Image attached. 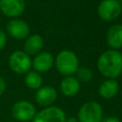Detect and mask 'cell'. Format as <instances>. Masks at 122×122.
I'll return each instance as SVG.
<instances>
[{
    "instance_id": "1",
    "label": "cell",
    "mask_w": 122,
    "mask_h": 122,
    "mask_svg": "<svg viewBox=\"0 0 122 122\" xmlns=\"http://www.w3.org/2000/svg\"><path fill=\"white\" fill-rule=\"evenodd\" d=\"M97 69L106 78H117L122 73V53L112 49L103 51L98 57Z\"/></svg>"
},
{
    "instance_id": "2",
    "label": "cell",
    "mask_w": 122,
    "mask_h": 122,
    "mask_svg": "<svg viewBox=\"0 0 122 122\" xmlns=\"http://www.w3.org/2000/svg\"><path fill=\"white\" fill-rule=\"evenodd\" d=\"M57 71L64 76H71L79 68V60L76 54L70 50L61 51L54 59Z\"/></svg>"
},
{
    "instance_id": "3",
    "label": "cell",
    "mask_w": 122,
    "mask_h": 122,
    "mask_svg": "<svg viewBox=\"0 0 122 122\" xmlns=\"http://www.w3.org/2000/svg\"><path fill=\"white\" fill-rule=\"evenodd\" d=\"M103 118L102 106L96 101L84 103L79 111L77 119L79 122H100Z\"/></svg>"
},
{
    "instance_id": "4",
    "label": "cell",
    "mask_w": 122,
    "mask_h": 122,
    "mask_svg": "<svg viewBox=\"0 0 122 122\" xmlns=\"http://www.w3.org/2000/svg\"><path fill=\"white\" fill-rule=\"evenodd\" d=\"M9 67L17 74H26L31 68V59L24 51H15L9 57Z\"/></svg>"
},
{
    "instance_id": "5",
    "label": "cell",
    "mask_w": 122,
    "mask_h": 122,
    "mask_svg": "<svg viewBox=\"0 0 122 122\" xmlns=\"http://www.w3.org/2000/svg\"><path fill=\"white\" fill-rule=\"evenodd\" d=\"M122 11V5L117 0H102L97 8V13L103 21L111 22L118 18Z\"/></svg>"
},
{
    "instance_id": "6",
    "label": "cell",
    "mask_w": 122,
    "mask_h": 122,
    "mask_svg": "<svg viewBox=\"0 0 122 122\" xmlns=\"http://www.w3.org/2000/svg\"><path fill=\"white\" fill-rule=\"evenodd\" d=\"M12 116L21 122L32 120L36 114V109L32 103L27 100H20L13 104L11 107Z\"/></svg>"
},
{
    "instance_id": "7",
    "label": "cell",
    "mask_w": 122,
    "mask_h": 122,
    "mask_svg": "<svg viewBox=\"0 0 122 122\" xmlns=\"http://www.w3.org/2000/svg\"><path fill=\"white\" fill-rule=\"evenodd\" d=\"M65 112L56 106H50L36 112L32 122H66Z\"/></svg>"
},
{
    "instance_id": "8",
    "label": "cell",
    "mask_w": 122,
    "mask_h": 122,
    "mask_svg": "<svg viewBox=\"0 0 122 122\" xmlns=\"http://www.w3.org/2000/svg\"><path fill=\"white\" fill-rule=\"evenodd\" d=\"M6 30H7L8 34L16 40L26 39L30 35L29 24L19 18L10 19L7 24Z\"/></svg>"
},
{
    "instance_id": "9",
    "label": "cell",
    "mask_w": 122,
    "mask_h": 122,
    "mask_svg": "<svg viewBox=\"0 0 122 122\" xmlns=\"http://www.w3.org/2000/svg\"><path fill=\"white\" fill-rule=\"evenodd\" d=\"M25 0H0V10L10 18H17L25 10Z\"/></svg>"
},
{
    "instance_id": "10",
    "label": "cell",
    "mask_w": 122,
    "mask_h": 122,
    "mask_svg": "<svg viewBox=\"0 0 122 122\" xmlns=\"http://www.w3.org/2000/svg\"><path fill=\"white\" fill-rule=\"evenodd\" d=\"M34 99L39 106L50 107L57 99V92L52 86H42L36 90Z\"/></svg>"
},
{
    "instance_id": "11",
    "label": "cell",
    "mask_w": 122,
    "mask_h": 122,
    "mask_svg": "<svg viewBox=\"0 0 122 122\" xmlns=\"http://www.w3.org/2000/svg\"><path fill=\"white\" fill-rule=\"evenodd\" d=\"M54 64V57L49 51H40L34 55L31 60V67L37 72H46L51 69Z\"/></svg>"
},
{
    "instance_id": "12",
    "label": "cell",
    "mask_w": 122,
    "mask_h": 122,
    "mask_svg": "<svg viewBox=\"0 0 122 122\" xmlns=\"http://www.w3.org/2000/svg\"><path fill=\"white\" fill-rule=\"evenodd\" d=\"M108 46L112 50L122 48V24H115L109 28L106 35Z\"/></svg>"
},
{
    "instance_id": "13",
    "label": "cell",
    "mask_w": 122,
    "mask_h": 122,
    "mask_svg": "<svg viewBox=\"0 0 122 122\" xmlns=\"http://www.w3.org/2000/svg\"><path fill=\"white\" fill-rule=\"evenodd\" d=\"M119 91V84L115 79L107 78L98 87V93L104 99L113 98Z\"/></svg>"
},
{
    "instance_id": "14",
    "label": "cell",
    "mask_w": 122,
    "mask_h": 122,
    "mask_svg": "<svg viewBox=\"0 0 122 122\" xmlns=\"http://www.w3.org/2000/svg\"><path fill=\"white\" fill-rule=\"evenodd\" d=\"M44 46V40L39 34L29 35L24 43V51L29 55H36Z\"/></svg>"
},
{
    "instance_id": "15",
    "label": "cell",
    "mask_w": 122,
    "mask_h": 122,
    "mask_svg": "<svg viewBox=\"0 0 122 122\" xmlns=\"http://www.w3.org/2000/svg\"><path fill=\"white\" fill-rule=\"evenodd\" d=\"M60 89L65 96L71 97L78 93L80 90V82L73 75L65 76L60 83Z\"/></svg>"
},
{
    "instance_id": "16",
    "label": "cell",
    "mask_w": 122,
    "mask_h": 122,
    "mask_svg": "<svg viewBox=\"0 0 122 122\" xmlns=\"http://www.w3.org/2000/svg\"><path fill=\"white\" fill-rule=\"evenodd\" d=\"M25 84L30 90H38L40 87H42L43 77L39 72L30 71L25 74Z\"/></svg>"
},
{
    "instance_id": "17",
    "label": "cell",
    "mask_w": 122,
    "mask_h": 122,
    "mask_svg": "<svg viewBox=\"0 0 122 122\" xmlns=\"http://www.w3.org/2000/svg\"><path fill=\"white\" fill-rule=\"evenodd\" d=\"M75 77L77 78V80L81 83H87L90 82L92 79V71L91 69L86 68V67H79L78 70L75 72Z\"/></svg>"
},
{
    "instance_id": "18",
    "label": "cell",
    "mask_w": 122,
    "mask_h": 122,
    "mask_svg": "<svg viewBox=\"0 0 122 122\" xmlns=\"http://www.w3.org/2000/svg\"><path fill=\"white\" fill-rule=\"evenodd\" d=\"M6 44H7V35L2 30H0V51L5 48Z\"/></svg>"
},
{
    "instance_id": "19",
    "label": "cell",
    "mask_w": 122,
    "mask_h": 122,
    "mask_svg": "<svg viewBox=\"0 0 122 122\" xmlns=\"http://www.w3.org/2000/svg\"><path fill=\"white\" fill-rule=\"evenodd\" d=\"M6 88H7V84H6V81L3 77L0 76V96L5 92L6 91Z\"/></svg>"
},
{
    "instance_id": "20",
    "label": "cell",
    "mask_w": 122,
    "mask_h": 122,
    "mask_svg": "<svg viewBox=\"0 0 122 122\" xmlns=\"http://www.w3.org/2000/svg\"><path fill=\"white\" fill-rule=\"evenodd\" d=\"M100 122H121V121L116 116H108V117L102 118V120Z\"/></svg>"
},
{
    "instance_id": "21",
    "label": "cell",
    "mask_w": 122,
    "mask_h": 122,
    "mask_svg": "<svg viewBox=\"0 0 122 122\" xmlns=\"http://www.w3.org/2000/svg\"><path fill=\"white\" fill-rule=\"evenodd\" d=\"M66 122H79V121H78V119L76 117L70 116V117H67L66 118Z\"/></svg>"
},
{
    "instance_id": "22",
    "label": "cell",
    "mask_w": 122,
    "mask_h": 122,
    "mask_svg": "<svg viewBox=\"0 0 122 122\" xmlns=\"http://www.w3.org/2000/svg\"><path fill=\"white\" fill-rule=\"evenodd\" d=\"M117 1H118V2H119L121 5H122V0H117Z\"/></svg>"
},
{
    "instance_id": "23",
    "label": "cell",
    "mask_w": 122,
    "mask_h": 122,
    "mask_svg": "<svg viewBox=\"0 0 122 122\" xmlns=\"http://www.w3.org/2000/svg\"><path fill=\"white\" fill-rule=\"evenodd\" d=\"M9 122H13V121H9Z\"/></svg>"
}]
</instances>
